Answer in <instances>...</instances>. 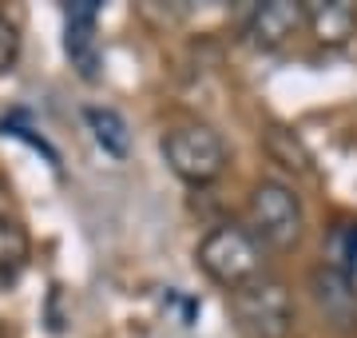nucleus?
<instances>
[{
    "label": "nucleus",
    "instance_id": "1",
    "mask_svg": "<svg viewBox=\"0 0 357 338\" xmlns=\"http://www.w3.org/2000/svg\"><path fill=\"white\" fill-rule=\"evenodd\" d=\"M199 267L218 286H227V295L266 274L262 271V243L255 239L250 227H238V223H222L199 243Z\"/></svg>",
    "mask_w": 357,
    "mask_h": 338
},
{
    "label": "nucleus",
    "instance_id": "2",
    "mask_svg": "<svg viewBox=\"0 0 357 338\" xmlns=\"http://www.w3.org/2000/svg\"><path fill=\"white\" fill-rule=\"evenodd\" d=\"M246 219H250V231H255L258 243H266V247H274V251L298 247V243H302V231H306L302 199L278 179L255 183L250 203H246Z\"/></svg>",
    "mask_w": 357,
    "mask_h": 338
},
{
    "label": "nucleus",
    "instance_id": "3",
    "mask_svg": "<svg viewBox=\"0 0 357 338\" xmlns=\"http://www.w3.org/2000/svg\"><path fill=\"white\" fill-rule=\"evenodd\" d=\"M230 314H234V323L238 330L250 338H286L294 326V299L286 283L278 279H255V283L238 286V291H230Z\"/></svg>",
    "mask_w": 357,
    "mask_h": 338
},
{
    "label": "nucleus",
    "instance_id": "4",
    "mask_svg": "<svg viewBox=\"0 0 357 338\" xmlns=\"http://www.w3.org/2000/svg\"><path fill=\"white\" fill-rule=\"evenodd\" d=\"M159 147H163V159L171 163V171L195 187L218 179L227 168V143L206 124H178L163 135Z\"/></svg>",
    "mask_w": 357,
    "mask_h": 338
},
{
    "label": "nucleus",
    "instance_id": "5",
    "mask_svg": "<svg viewBox=\"0 0 357 338\" xmlns=\"http://www.w3.org/2000/svg\"><path fill=\"white\" fill-rule=\"evenodd\" d=\"M96 20H100V4L96 0H76L64 8V48L68 60L84 80L100 76V40H96Z\"/></svg>",
    "mask_w": 357,
    "mask_h": 338
},
{
    "label": "nucleus",
    "instance_id": "6",
    "mask_svg": "<svg viewBox=\"0 0 357 338\" xmlns=\"http://www.w3.org/2000/svg\"><path fill=\"white\" fill-rule=\"evenodd\" d=\"M310 291L318 311L330 318L337 330H357V283L349 274H342L337 267H314L310 274Z\"/></svg>",
    "mask_w": 357,
    "mask_h": 338
},
{
    "label": "nucleus",
    "instance_id": "7",
    "mask_svg": "<svg viewBox=\"0 0 357 338\" xmlns=\"http://www.w3.org/2000/svg\"><path fill=\"white\" fill-rule=\"evenodd\" d=\"M302 24H306L302 4H294V0H270V4H258L255 13H250L246 40H250L255 48L274 52V48H282V44H286Z\"/></svg>",
    "mask_w": 357,
    "mask_h": 338
},
{
    "label": "nucleus",
    "instance_id": "8",
    "mask_svg": "<svg viewBox=\"0 0 357 338\" xmlns=\"http://www.w3.org/2000/svg\"><path fill=\"white\" fill-rule=\"evenodd\" d=\"M306 13V24L314 28L318 44H345V40L357 32V4L354 0H306L302 4Z\"/></svg>",
    "mask_w": 357,
    "mask_h": 338
},
{
    "label": "nucleus",
    "instance_id": "9",
    "mask_svg": "<svg viewBox=\"0 0 357 338\" xmlns=\"http://www.w3.org/2000/svg\"><path fill=\"white\" fill-rule=\"evenodd\" d=\"M28 231L13 219H0V286H13L28 267Z\"/></svg>",
    "mask_w": 357,
    "mask_h": 338
},
{
    "label": "nucleus",
    "instance_id": "10",
    "mask_svg": "<svg viewBox=\"0 0 357 338\" xmlns=\"http://www.w3.org/2000/svg\"><path fill=\"white\" fill-rule=\"evenodd\" d=\"M88 128L107 156L123 159L131 152V131H128V124H123L119 112H112V108H88Z\"/></svg>",
    "mask_w": 357,
    "mask_h": 338
},
{
    "label": "nucleus",
    "instance_id": "11",
    "mask_svg": "<svg viewBox=\"0 0 357 338\" xmlns=\"http://www.w3.org/2000/svg\"><path fill=\"white\" fill-rule=\"evenodd\" d=\"M266 152L278 159L286 171H310V152L302 147V140L286 128H270L266 131Z\"/></svg>",
    "mask_w": 357,
    "mask_h": 338
},
{
    "label": "nucleus",
    "instance_id": "12",
    "mask_svg": "<svg viewBox=\"0 0 357 338\" xmlns=\"http://www.w3.org/2000/svg\"><path fill=\"white\" fill-rule=\"evenodd\" d=\"M330 267L349 279L357 274V223H337L330 231Z\"/></svg>",
    "mask_w": 357,
    "mask_h": 338
},
{
    "label": "nucleus",
    "instance_id": "13",
    "mask_svg": "<svg viewBox=\"0 0 357 338\" xmlns=\"http://www.w3.org/2000/svg\"><path fill=\"white\" fill-rule=\"evenodd\" d=\"M16 56H20V36H16V28L8 24V16H0V76L16 64Z\"/></svg>",
    "mask_w": 357,
    "mask_h": 338
},
{
    "label": "nucleus",
    "instance_id": "14",
    "mask_svg": "<svg viewBox=\"0 0 357 338\" xmlns=\"http://www.w3.org/2000/svg\"><path fill=\"white\" fill-rule=\"evenodd\" d=\"M0 338H8V330H4V323H0Z\"/></svg>",
    "mask_w": 357,
    "mask_h": 338
}]
</instances>
